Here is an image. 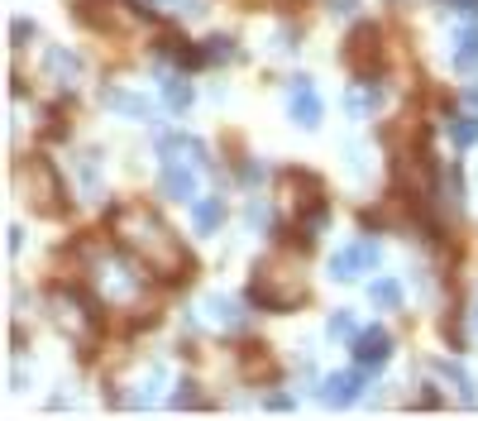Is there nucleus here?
<instances>
[{"label": "nucleus", "mask_w": 478, "mask_h": 421, "mask_svg": "<svg viewBox=\"0 0 478 421\" xmlns=\"http://www.w3.org/2000/svg\"><path fill=\"white\" fill-rule=\"evenodd\" d=\"M325 397H330V402H350V397H359V373H340V378H330V383H325Z\"/></svg>", "instance_id": "nucleus-7"}, {"label": "nucleus", "mask_w": 478, "mask_h": 421, "mask_svg": "<svg viewBox=\"0 0 478 421\" xmlns=\"http://www.w3.org/2000/svg\"><path fill=\"white\" fill-rule=\"evenodd\" d=\"M297 91H302V96L292 101V111L302 115V125H316V120H320V101L311 96V86H306V77H302V86H297Z\"/></svg>", "instance_id": "nucleus-9"}, {"label": "nucleus", "mask_w": 478, "mask_h": 421, "mask_svg": "<svg viewBox=\"0 0 478 421\" xmlns=\"http://www.w3.org/2000/svg\"><path fill=\"white\" fill-rule=\"evenodd\" d=\"M168 101H173V106H187L191 86H187V81H168Z\"/></svg>", "instance_id": "nucleus-15"}, {"label": "nucleus", "mask_w": 478, "mask_h": 421, "mask_svg": "<svg viewBox=\"0 0 478 421\" xmlns=\"http://www.w3.org/2000/svg\"><path fill=\"white\" fill-rule=\"evenodd\" d=\"M19 178H24V187H29V196H34V206L44 210V215H53V210H58V201H53V196H63V187H58V173H53L44 158H29V168H24Z\"/></svg>", "instance_id": "nucleus-3"}, {"label": "nucleus", "mask_w": 478, "mask_h": 421, "mask_svg": "<svg viewBox=\"0 0 478 421\" xmlns=\"http://www.w3.org/2000/svg\"><path fill=\"white\" fill-rule=\"evenodd\" d=\"M258 307L268 311H287L292 302H302V273H297V263L287 259H263L254 268V288H249Z\"/></svg>", "instance_id": "nucleus-2"}, {"label": "nucleus", "mask_w": 478, "mask_h": 421, "mask_svg": "<svg viewBox=\"0 0 478 421\" xmlns=\"http://www.w3.org/2000/svg\"><path fill=\"white\" fill-rule=\"evenodd\" d=\"M387 350H392L387 330H364V335L354 340V355H359V364H382V359H387Z\"/></svg>", "instance_id": "nucleus-6"}, {"label": "nucleus", "mask_w": 478, "mask_h": 421, "mask_svg": "<svg viewBox=\"0 0 478 421\" xmlns=\"http://www.w3.org/2000/svg\"><path fill=\"white\" fill-rule=\"evenodd\" d=\"M206 58H235V49H230V39H210Z\"/></svg>", "instance_id": "nucleus-16"}, {"label": "nucleus", "mask_w": 478, "mask_h": 421, "mask_svg": "<svg viewBox=\"0 0 478 421\" xmlns=\"http://www.w3.org/2000/svg\"><path fill=\"white\" fill-rule=\"evenodd\" d=\"M350 330H354V321L345 316V311H340V316H330V335H350Z\"/></svg>", "instance_id": "nucleus-17"}, {"label": "nucleus", "mask_w": 478, "mask_h": 421, "mask_svg": "<svg viewBox=\"0 0 478 421\" xmlns=\"http://www.w3.org/2000/svg\"><path fill=\"white\" fill-rule=\"evenodd\" d=\"M478 58V29H464L459 34V63H474Z\"/></svg>", "instance_id": "nucleus-14"}, {"label": "nucleus", "mask_w": 478, "mask_h": 421, "mask_svg": "<svg viewBox=\"0 0 478 421\" xmlns=\"http://www.w3.org/2000/svg\"><path fill=\"white\" fill-rule=\"evenodd\" d=\"M173 402H177V407H191V402H196V392H191V383H182V392H177Z\"/></svg>", "instance_id": "nucleus-18"}, {"label": "nucleus", "mask_w": 478, "mask_h": 421, "mask_svg": "<svg viewBox=\"0 0 478 421\" xmlns=\"http://www.w3.org/2000/svg\"><path fill=\"white\" fill-rule=\"evenodd\" d=\"M111 220H115V235H120V244L139 254L143 268H153L158 278H177L182 268H187V254L177 249L173 230L163 225V220H158L148 206H120Z\"/></svg>", "instance_id": "nucleus-1"}, {"label": "nucleus", "mask_w": 478, "mask_h": 421, "mask_svg": "<svg viewBox=\"0 0 478 421\" xmlns=\"http://www.w3.org/2000/svg\"><path fill=\"white\" fill-rule=\"evenodd\" d=\"M373 302H378V307H397L402 288H397V283H373Z\"/></svg>", "instance_id": "nucleus-13"}, {"label": "nucleus", "mask_w": 478, "mask_h": 421, "mask_svg": "<svg viewBox=\"0 0 478 421\" xmlns=\"http://www.w3.org/2000/svg\"><path fill=\"white\" fill-rule=\"evenodd\" d=\"M53 307H58V321H63V330H72V340L77 345H91L96 340V316L86 307H81L77 297H53Z\"/></svg>", "instance_id": "nucleus-5"}, {"label": "nucleus", "mask_w": 478, "mask_h": 421, "mask_svg": "<svg viewBox=\"0 0 478 421\" xmlns=\"http://www.w3.org/2000/svg\"><path fill=\"white\" fill-rule=\"evenodd\" d=\"M163 192L177 196V201H187V196L196 192V182H191V173H177V168H168V173H163Z\"/></svg>", "instance_id": "nucleus-8"}, {"label": "nucleus", "mask_w": 478, "mask_h": 421, "mask_svg": "<svg viewBox=\"0 0 478 421\" xmlns=\"http://www.w3.org/2000/svg\"><path fill=\"white\" fill-rule=\"evenodd\" d=\"M225 220V206L220 201H201V206H196V230H215Z\"/></svg>", "instance_id": "nucleus-10"}, {"label": "nucleus", "mask_w": 478, "mask_h": 421, "mask_svg": "<svg viewBox=\"0 0 478 421\" xmlns=\"http://www.w3.org/2000/svg\"><path fill=\"white\" fill-rule=\"evenodd\" d=\"M210 316L220 325H244V311H239L235 302H210Z\"/></svg>", "instance_id": "nucleus-12"}, {"label": "nucleus", "mask_w": 478, "mask_h": 421, "mask_svg": "<svg viewBox=\"0 0 478 421\" xmlns=\"http://www.w3.org/2000/svg\"><path fill=\"white\" fill-rule=\"evenodd\" d=\"M345 63H350L359 77L373 72V63H378V29H373V24H359V29L345 39Z\"/></svg>", "instance_id": "nucleus-4"}, {"label": "nucleus", "mask_w": 478, "mask_h": 421, "mask_svg": "<svg viewBox=\"0 0 478 421\" xmlns=\"http://www.w3.org/2000/svg\"><path fill=\"white\" fill-rule=\"evenodd\" d=\"M449 134H454V144H474L478 139V120L474 115H459V120L449 125Z\"/></svg>", "instance_id": "nucleus-11"}]
</instances>
